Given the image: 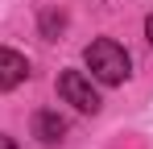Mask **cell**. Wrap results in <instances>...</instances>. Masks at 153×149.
Returning <instances> with one entry per match:
<instances>
[{"label": "cell", "mask_w": 153, "mask_h": 149, "mask_svg": "<svg viewBox=\"0 0 153 149\" xmlns=\"http://www.w3.org/2000/svg\"><path fill=\"white\" fill-rule=\"evenodd\" d=\"M62 29H66V17H62V13H46V17H42V37H46V42H58Z\"/></svg>", "instance_id": "obj_5"}, {"label": "cell", "mask_w": 153, "mask_h": 149, "mask_svg": "<svg viewBox=\"0 0 153 149\" xmlns=\"http://www.w3.org/2000/svg\"><path fill=\"white\" fill-rule=\"evenodd\" d=\"M145 37H149V46H153V17L145 21Z\"/></svg>", "instance_id": "obj_7"}, {"label": "cell", "mask_w": 153, "mask_h": 149, "mask_svg": "<svg viewBox=\"0 0 153 149\" xmlns=\"http://www.w3.org/2000/svg\"><path fill=\"white\" fill-rule=\"evenodd\" d=\"M29 79V62L17 50H0V91H13Z\"/></svg>", "instance_id": "obj_3"}, {"label": "cell", "mask_w": 153, "mask_h": 149, "mask_svg": "<svg viewBox=\"0 0 153 149\" xmlns=\"http://www.w3.org/2000/svg\"><path fill=\"white\" fill-rule=\"evenodd\" d=\"M0 149H17V141H13V137H4V133H0Z\"/></svg>", "instance_id": "obj_6"}, {"label": "cell", "mask_w": 153, "mask_h": 149, "mask_svg": "<svg viewBox=\"0 0 153 149\" xmlns=\"http://www.w3.org/2000/svg\"><path fill=\"white\" fill-rule=\"evenodd\" d=\"M33 137H37L42 145H58V141L66 137V120H62L58 112L46 108V112H37V116H33Z\"/></svg>", "instance_id": "obj_4"}, {"label": "cell", "mask_w": 153, "mask_h": 149, "mask_svg": "<svg viewBox=\"0 0 153 149\" xmlns=\"http://www.w3.org/2000/svg\"><path fill=\"white\" fill-rule=\"evenodd\" d=\"M83 62L91 66V74L108 83V87H116V83H124L128 79V50L120 42H112V37H100V42H91V46L83 50Z\"/></svg>", "instance_id": "obj_1"}, {"label": "cell", "mask_w": 153, "mask_h": 149, "mask_svg": "<svg viewBox=\"0 0 153 149\" xmlns=\"http://www.w3.org/2000/svg\"><path fill=\"white\" fill-rule=\"evenodd\" d=\"M58 95L66 99L71 108H79V112H100V91L91 87V79L83 71H62L58 74Z\"/></svg>", "instance_id": "obj_2"}]
</instances>
